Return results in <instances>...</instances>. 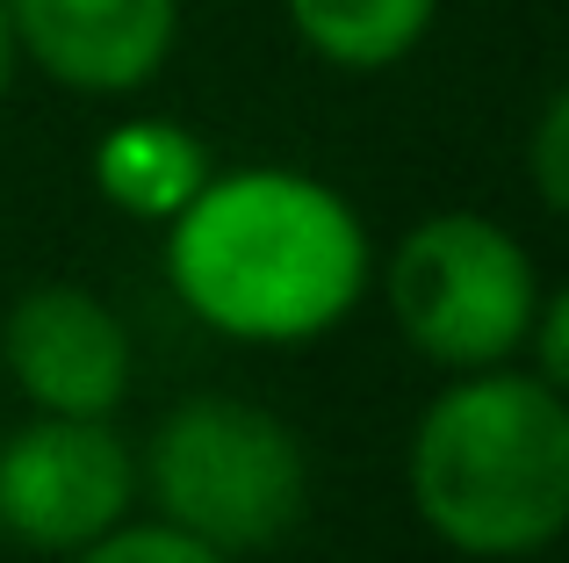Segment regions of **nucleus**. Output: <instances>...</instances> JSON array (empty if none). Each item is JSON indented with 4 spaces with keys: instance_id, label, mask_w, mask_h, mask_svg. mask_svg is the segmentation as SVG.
Masks as SVG:
<instances>
[{
    "instance_id": "f03ea898",
    "label": "nucleus",
    "mask_w": 569,
    "mask_h": 563,
    "mask_svg": "<svg viewBox=\"0 0 569 563\" xmlns=\"http://www.w3.org/2000/svg\"><path fill=\"white\" fill-rule=\"evenodd\" d=\"M411 498L469 556H533L569 521V412L541 376H469L411 441Z\"/></svg>"
},
{
    "instance_id": "423d86ee",
    "label": "nucleus",
    "mask_w": 569,
    "mask_h": 563,
    "mask_svg": "<svg viewBox=\"0 0 569 563\" xmlns=\"http://www.w3.org/2000/svg\"><path fill=\"white\" fill-rule=\"evenodd\" d=\"M0 354H8L29 405L58 412V419H101L130 383V333L101 296L72 289V282L29 289L8 310Z\"/></svg>"
},
{
    "instance_id": "7ed1b4c3",
    "label": "nucleus",
    "mask_w": 569,
    "mask_h": 563,
    "mask_svg": "<svg viewBox=\"0 0 569 563\" xmlns=\"http://www.w3.org/2000/svg\"><path fill=\"white\" fill-rule=\"evenodd\" d=\"M152 492L167 527L209 542L217 556H246L281 542L310 506L303 441L246 397H188L152 434Z\"/></svg>"
},
{
    "instance_id": "6e6552de",
    "label": "nucleus",
    "mask_w": 569,
    "mask_h": 563,
    "mask_svg": "<svg viewBox=\"0 0 569 563\" xmlns=\"http://www.w3.org/2000/svg\"><path fill=\"white\" fill-rule=\"evenodd\" d=\"M94 181L116 210L173 225L194 203V188L209 181V152L194 130L167 124V116H138V124H116L94 145Z\"/></svg>"
},
{
    "instance_id": "1a4fd4ad",
    "label": "nucleus",
    "mask_w": 569,
    "mask_h": 563,
    "mask_svg": "<svg viewBox=\"0 0 569 563\" xmlns=\"http://www.w3.org/2000/svg\"><path fill=\"white\" fill-rule=\"evenodd\" d=\"M289 22L325 66L382 72L426 37L432 0H289Z\"/></svg>"
},
{
    "instance_id": "9d476101",
    "label": "nucleus",
    "mask_w": 569,
    "mask_h": 563,
    "mask_svg": "<svg viewBox=\"0 0 569 563\" xmlns=\"http://www.w3.org/2000/svg\"><path fill=\"white\" fill-rule=\"evenodd\" d=\"M80 563H223V556L181 527H123V535L109 527L80 550Z\"/></svg>"
},
{
    "instance_id": "f8f14e48",
    "label": "nucleus",
    "mask_w": 569,
    "mask_h": 563,
    "mask_svg": "<svg viewBox=\"0 0 569 563\" xmlns=\"http://www.w3.org/2000/svg\"><path fill=\"white\" fill-rule=\"evenodd\" d=\"M14 29H8V0H0V95H8V80H14Z\"/></svg>"
},
{
    "instance_id": "9b49d317",
    "label": "nucleus",
    "mask_w": 569,
    "mask_h": 563,
    "mask_svg": "<svg viewBox=\"0 0 569 563\" xmlns=\"http://www.w3.org/2000/svg\"><path fill=\"white\" fill-rule=\"evenodd\" d=\"M562 138H569V101L556 95L541 109V130H533V174H541V203L562 210L569 203V181H562Z\"/></svg>"
},
{
    "instance_id": "0eeeda50",
    "label": "nucleus",
    "mask_w": 569,
    "mask_h": 563,
    "mask_svg": "<svg viewBox=\"0 0 569 563\" xmlns=\"http://www.w3.org/2000/svg\"><path fill=\"white\" fill-rule=\"evenodd\" d=\"M14 51L80 95H130L167 66L181 0H8Z\"/></svg>"
},
{
    "instance_id": "39448f33",
    "label": "nucleus",
    "mask_w": 569,
    "mask_h": 563,
    "mask_svg": "<svg viewBox=\"0 0 569 563\" xmlns=\"http://www.w3.org/2000/svg\"><path fill=\"white\" fill-rule=\"evenodd\" d=\"M138 463L101 419H29L0 441V527L29 550H87L123 521Z\"/></svg>"
},
{
    "instance_id": "20e7f679",
    "label": "nucleus",
    "mask_w": 569,
    "mask_h": 563,
    "mask_svg": "<svg viewBox=\"0 0 569 563\" xmlns=\"http://www.w3.org/2000/svg\"><path fill=\"white\" fill-rule=\"evenodd\" d=\"M533 304H541V282L527 246L469 210L426 217L389 260V310L411 333V347L447 368L512 362L527 347Z\"/></svg>"
},
{
    "instance_id": "f257e3e1",
    "label": "nucleus",
    "mask_w": 569,
    "mask_h": 563,
    "mask_svg": "<svg viewBox=\"0 0 569 563\" xmlns=\"http://www.w3.org/2000/svg\"><path fill=\"white\" fill-rule=\"evenodd\" d=\"M167 275L202 325L289 347L353 310L368 282V231L310 174H209L167 231Z\"/></svg>"
}]
</instances>
